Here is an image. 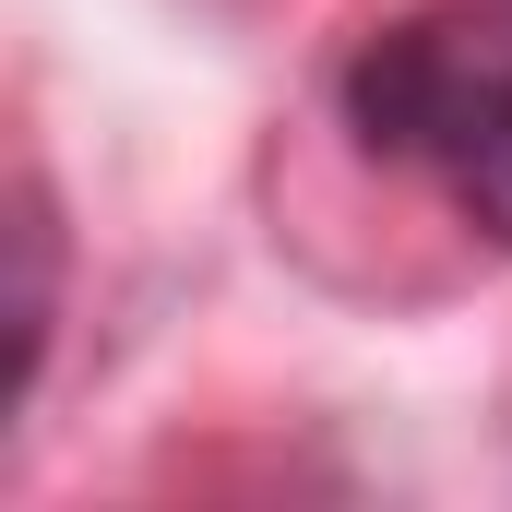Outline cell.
<instances>
[{
    "mask_svg": "<svg viewBox=\"0 0 512 512\" xmlns=\"http://www.w3.org/2000/svg\"><path fill=\"white\" fill-rule=\"evenodd\" d=\"M346 131L417 167L477 239L512 251V0L501 12H405L334 72Z\"/></svg>",
    "mask_w": 512,
    "mask_h": 512,
    "instance_id": "cell-1",
    "label": "cell"
},
{
    "mask_svg": "<svg viewBox=\"0 0 512 512\" xmlns=\"http://www.w3.org/2000/svg\"><path fill=\"white\" fill-rule=\"evenodd\" d=\"M12 382L36 393V358H48V310H60V227H48V191L24 179L12 191Z\"/></svg>",
    "mask_w": 512,
    "mask_h": 512,
    "instance_id": "cell-2",
    "label": "cell"
}]
</instances>
